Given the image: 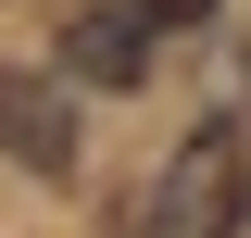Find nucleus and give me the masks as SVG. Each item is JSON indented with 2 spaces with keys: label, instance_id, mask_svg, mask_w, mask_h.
I'll return each mask as SVG.
<instances>
[{
  "label": "nucleus",
  "instance_id": "nucleus-1",
  "mask_svg": "<svg viewBox=\"0 0 251 238\" xmlns=\"http://www.w3.org/2000/svg\"><path fill=\"white\" fill-rule=\"evenodd\" d=\"M239 125H201V138L176 150L151 176V201H138V238H239Z\"/></svg>",
  "mask_w": 251,
  "mask_h": 238
},
{
  "label": "nucleus",
  "instance_id": "nucleus-2",
  "mask_svg": "<svg viewBox=\"0 0 251 238\" xmlns=\"http://www.w3.org/2000/svg\"><path fill=\"white\" fill-rule=\"evenodd\" d=\"M151 13H138V0H113V13H88V25L63 38V75H75V88H138V75H151Z\"/></svg>",
  "mask_w": 251,
  "mask_h": 238
},
{
  "label": "nucleus",
  "instance_id": "nucleus-3",
  "mask_svg": "<svg viewBox=\"0 0 251 238\" xmlns=\"http://www.w3.org/2000/svg\"><path fill=\"white\" fill-rule=\"evenodd\" d=\"M0 150L38 163V176H75V125H63V88H50V75H0Z\"/></svg>",
  "mask_w": 251,
  "mask_h": 238
},
{
  "label": "nucleus",
  "instance_id": "nucleus-4",
  "mask_svg": "<svg viewBox=\"0 0 251 238\" xmlns=\"http://www.w3.org/2000/svg\"><path fill=\"white\" fill-rule=\"evenodd\" d=\"M138 13H151V25H201L214 0H138Z\"/></svg>",
  "mask_w": 251,
  "mask_h": 238
}]
</instances>
